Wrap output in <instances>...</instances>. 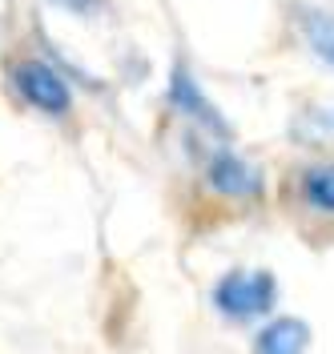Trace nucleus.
Wrapping results in <instances>:
<instances>
[{
  "mask_svg": "<svg viewBox=\"0 0 334 354\" xmlns=\"http://www.w3.org/2000/svg\"><path fill=\"white\" fill-rule=\"evenodd\" d=\"M274 298L278 282L270 270H230L210 290V302L225 322H254L274 310Z\"/></svg>",
  "mask_w": 334,
  "mask_h": 354,
  "instance_id": "nucleus-1",
  "label": "nucleus"
},
{
  "mask_svg": "<svg viewBox=\"0 0 334 354\" xmlns=\"http://www.w3.org/2000/svg\"><path fill=\"white\" fill-rule=\"evenodd\" d=\"M8 77H12V88L24 101L33 109L48 113V117H65L68 105H73V93H68L65 77L53 65H45V61H17Z\"/></svg>",
  "mask_w": 334,
  "mask_h": 354,
  "instance_id": "nucleus-2",
  "label": "nucleus"
},
{
  "mask_svg": "<svg viewBox=\"0 0 334 354\" xmlns=\"http://www.w3.org/2000/svg\"><path fill=\"white\" fill-rule=\"evenodd\" d=\"M205 185L214 194H222V198L245 201V198H258L262 194V174L245 157L234 153V149H218V153H210V161H205Z\"/></svg>",
  "mask_w": 334,
  "mask_h": 354,
  "instance_id": "nucleus-3",
  "label": "nucleus"
},
{
  "mask_svg": "<svg viewBox=\"0 0 334 354\" xmlns=\"http://www.w3.org/2000/svg\"><path fill=\"white\" fill-rule=\"evenodd\" d=\"M169 105L178 113H185L189 121H198L201 129H210V133H218V137H225L230 133V125H225L222 117H218V109L205 101V93H201V85L189 77V68L185 65H178L174 68V77H169Z\"/></svg>",
  "mask_w": 334,
  "mask_h": 354,
  "instance_id": "nucleus-4",
  "label": "nucleus"
},
{
  "mask_svg": "<svg viewBox=\"0 0 334 354\" xmlns=\"http://www.w3.org/2000/svg\"><path fill=\"white\" fill-rule=\"evenodd\" d=\"M310 326L302 318H274L254 334V354H306Z\"/></svg>",
  "mask_w": 334,
  "mask_h": 354,
  "instance_id": "nucleus-5",
  "label": "nucleus"
},
{
  "mask_svg": "<svg viewBox=\"0 0 334 354\" xmlns=\"http://www.w3.org/2000/svg\"><path fill=\"white\" fill-rule=\"evenodd\" d=\"M302 198L314 214H334V161L302 174Z\"/></svg>",
  "mask_w": 334,
  "mask_h": 354,
  "instance_id": "nucleus-6",
  "label": "nucleus"
},
{
  "mask_svg": "<svg viewBox=\"0 0 334 354\" xmlns=\"http://www.w3.org/2000/svg\"><path fill=\"white\" fill-rule=\"evenodd\" d=\"M302 32H306V41H310L314 53L326 65H334V17L331 12H306L302 17Z\"/></svg>",
  "mask_w": 334,
  "mask_h": 354,
  "instance_id": "nucleus-7",
  "label": "nucleus"
},
{
  "mask_svg": "<svg viewBox=\"0 0 334 354\" xmlns=\"http://www.w3.org/2000/svg\"><path fill=\"white\" fill-rule=\"evenodd\" d=\"M298 133H302L306 141H326V137H334V109H310L302 117Z\"/></svg>",
  "mask_w": 334,
  "mask_h": 354,
  "instance_id": "nucleus-8",
  "label": "nucleus"
},
{
  "mask_svg": "<svg viewBox=\"0 0 334 354\" xmlns=\"http://www.w3.org/2000/svg\"><path fill=\"white\" fill-rule=\"evenodd\" d=\"M53 4H61V8H68V12H93L101 0H53Z\"/></svg>",
  "mask_w": 334,
  "mask_h": 354,
  "instance_id": "nucleus-9",
  "label": "nucleus"
}]
</instances>
